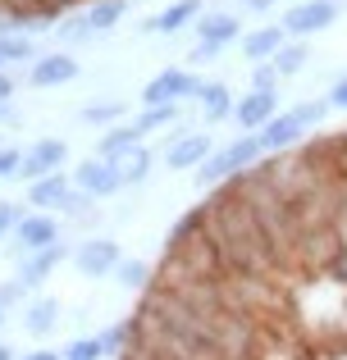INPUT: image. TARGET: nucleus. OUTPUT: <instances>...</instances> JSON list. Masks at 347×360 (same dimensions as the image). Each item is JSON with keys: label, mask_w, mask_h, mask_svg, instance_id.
<instances>
[{"label": "nucleus", "mask_w": 347, "mask_h": 360, "mask_svg": "<svg viewBox=\"0 0 347 360\" xmlns=\"http://www.w3.org/2000/svg\"><path fill=\"white\" fill-rule=\"evenodd\" d=\"M137 141H146V137L133 128V119H124V123H115V128H101V132H96V141H92V155H101V160H110V165H115V160L128 155Z\"/></svg>", "instance_id": "nucleus-20"}, {"label": "nucleus", "mask_w": 347, "mask_h": 360, "mask_svg": "<svg viewBox=\"0 0 347 360\" xmlns=\"http://www.w3.org/2000/svg\"><path fill=\"white\" fill-rule=\"evenodd\" d=\"M119 260H124V246H119L115 238H106V233H92V238L73 242V255H69V264L82 274V278H92V283L110 278V274L119 269Z\"/></svg>", "instance_id": "nucleus-5"}, {"label": "nucleus", "mask_w": 347, "mask_h": 360, "mask_svg": "<svg viewBox=\"0 0 347 360\" xmlns=\"http://www.w3.org/2000/svg\"><path fill=\"white\" fill-rule=\"evenodd\" d=\"M260 160H265L260 137H256V132H238L233 141H220V146H215L210 155L192 169V178H196V187H206V192H210V187L229 183L233 174H247L251 165H260Z\"/></svg>", "instance_id": "nucleus-1"}, {"label": "nucleus", "mask_w": 347, "mask_h": 360, "mask_svg": "<svg viewBox=\"0 0 347 360\" xmlns=\"http://www.w3.org/2000/svg\"><path fill=\"white\" fill-rule=\"evenodd\" d=\"M51 37L60 41V51H82V46H92V41H101L96 32H92V23H87V14H64V18H55V27H51Z\"/></svg>", "instance_id": "nucleus-23"}, {"label": "nucleus", "mask_w": 347, "mask_h": 360, "mask_svg": "<svg viewBox=\"0 0 347 360\" xmlns=\"http://www.w3.org/2000/svg\"><path fill=\"white\" fill-rule=\"evenodd\" d=\"M192 37L206 41V46H215V51H229V46H238V37H242V14L238 9H206V14L192 23Z\"/></svg>", "instance_id": "nucleus-13"}, {"label": "nucleus", "mask_w": 347, "mask_h": 360, "mask_svg": "<svg viewBox=\"0 0 347 360\" xmlns=\"http://www.w3.org/2000/svg\"><path fill=\"white\" fill-rule=\"evenodd\" d=\"M37 55H42V51H37V37H23V32H18V37H0V60H5V69H14V64L27 69Z\"/></svg>", "instance_id": "nucleus-28"}, {"label": "nucleus", "mask_w": 347, "mask_h": 360, "mask_svg": "<svg viewBox=\"0 0 347 360\" xmlns=\"http://www.w3.org/2000/svg\"><path fill=\"white\" fill-rule=\"evenodd\" d=\"M69 255H73V242H69V238L42 246V251H18V255H14V278H23L32 292H42L46 283H51V274L60 269Z\"/></svg>", "instance_id": "nucleus-6"}, {"label": "nucleus", "mask_w": 347, "mask_h": 360, "mask_svg": "<svg viewBox=\"0 0 347 360\" xmlns=\"http://www.w3.org/2000/svg\"><path fill=\"white\" fill-rule=\"evenodd\" d=\"M288 115L302 123L306 132H320L324 119H329V101L324 96H306V101H297V105H288Z\"/></svg>", "instance_id": "nucleus-29"}, {"label": "nucleus", "mask_w": 347, "mask_h": 360, "mask_svg": "<svg viewBox=\"0 0 347 360\" xmlns=\"http://www.w3.org/2000/svg\"><path fill=\"white\" fill-rule=\"evenodd\" d=\"M0 328H5V310H0Z\"/></svg>", "instance_id": "nucleus-44"}, {"label": "nucleus", "mask_w": 347, "mask_h": 360, "mask_svg": "<svg viewBox=\"0 0 347 360\" xmlns=\"http://www.w3.org/2000/svg\"><path fill=\"white\" fill-rule=\"evenodd\" d=\"M78 73L82 69H78V55H73V51H42L32 64H27L23 82L32 91H55V87H69Z\"/></svg>", "instance_id": "nucleus-7"}, {"label": "nucleus", "mask_w": 347, "mask_h": 360, "mask_svg": "<svg viewBox=\"0 0 347 360\" xmlns=\"http://www.w3.org/2000/svg\"><path fill=\"white\" fill-rule=\"evenodd\" d=\"M206 14V0H170L160 14L142 18L137 32L142 37H178V32H192V23Z\"/></svg>", "instance_id": "nucleus-11"}, {"label": "nucleus", "mask_w": 347, "mask_h": 360, "mask_svg": "<svg viewBox=\"0 0 347 360\" xmlns=\"http://www.w3.org/2000/svg\"><path fill=\"white\" fill-rule=\"evenodd\" d=\"M18 319H23L27 338H51L55 328H60V319H64V306L51 297V292H32V297L23 301V310H18Z\"/></svg>", "instance_id": "nucleus-14"}, {"label": "nucleus", "mask_w": 347, "mask_h": 360, "mask_svg": "<svg viewBox=\"0 0 347 360\" xmlns=\"http://www.w3.org/2000/svg\"><path fill=\"white\" fill-rule=\"evenodd\" d=\"M187 115V105H142L133 115V128L142 132V137H165L170 128H178Z\"/></svg>", "instance_id": "nucleus-22"}, {"label": "nucleus", "mask_w": 347, "mask_h": 360, "mask_svg": "<svg viewBox=\"0 0 347 360\" xmlns=\"http://www.w3.org/2000/svg\"><path fill=\"white\" fill-rule=\"evenodd\" d=\"M201 87H206V78L196 69H187V64H170V69H160L142 87V105H196Z\"/></svg>", "instance_id": "nucleus-3"}, {"label": "nucleus", "mask_w": 347, "mask_h": 360, "mask_svg": "<svg viewBox=\"0 0 347 360\" xmlns=\"http://www.w3.org/2000/svg\"><path fill=\"white\" fill-rule=\"evenodd\" d=\"M110 278L119 283V292H133V297H142V292L156 283V269L142 260V255H124V260H119V269L110 274Z\"/></svg>", "instance_id": "nucleus-24"}, {"label": "nucleus", "mask_w": 347, "mask_h": 360, "mask_svg": "<svg viewBox=\"0 0 347 360\" xmlns=\"http://www.w3.org/2000/svg\"><path fill=\"white\" fill-rule=\"evenodd\" d=\"M82 123V128H115V123H124L128 119V101H119V96H92V101H82L78 105V115H73Z\"/></svg>", "instance_id": "nucleus-21"}, {"label": "nucleus", "mask_w": 347, "mask_h": 360, "mask_svg": "<svg viewBox=\"0 0 347 360\" xmlns=\"http://www.w3.org/2000/svg\"><path fill=\"white\" fill-rule=\"evenodd\" d=\"M18 123H23V119H18V110H14V101H0V128H5V132H14V128H18Z\"/></svg>", "instance_id": "nucleus-39"}, {"label": "nucleus", "mask_w": 347, "mask_h": 360, "mask_svg": "<svg viewBox=\"0 0 347 360\" xmlns=\"http://www.w3.org/2000/svg\"><path fill=\"white\" fill-rule=\"evenodd\" d=\"M60 356L64 360H101V347H96V338H92V333H82V338H69Z\"/></svg>", "instance_id": "nucleus-33"}, {"label": "nucleus", "mask_w": 347, "mask_h": 360, "mask_svg": "<svg viewBox=\"0 0 347 360\" xmlns=\"http://www.w3.org/2000/svg\"><path fill=\"white\" fill-rule=\"evenodd\" d=\"M160 165V155H156V146H146V141H137L128 155H119L115 160V169H119V183H124V192H137L142 183H151V169Z\"/></svg>", "instance_id": "nucleus-18"}, {"label": "nucleus", "mask_w": 347, "mask_h": 360, "mask_svg": "<svg viewBox=\"0 0 347 360\" xmlns=\"http://www.w3.org/2000/svg\"><path fill=\"white\" fill-rule=\"evenodd\" d=\"M73 187L78 192H87L92 201H115V196H124V183H119V169L110 165V160H101V155H87V160H78L73 165Z\"/></svg>", "instance_id": "nucleus-8"}, {"label": "nucleus", "mask_w": 347, "mask_h": 360, "mask_svg": "<svg viewBox=\"0 0 347 360\" xmlns=\"http://www.w3.org/2000/svg\"><path fill=\"white\" fill-rule=\"evenodd\" d=\"M27 297H32V288H27L23 278H14V274L0 283V310H5V315H9V310H23Z\"/></svg>", "instance_id": "nucleus-30"}, {"label": "nucleus", "mask_w": 347, "mask_h": 360, "mask_svg": "<svg viewBox=\"0 0 347 360\" xmlns=\"http://www.w3.org/2000/svg\"><path fill=\"white\" fill-rule=\"evenodd\" d=\"M0 246H5V242H0Z\"/></svg>", "instance_id": "nucleus-45"}, {"label": "nucleus", "mask_w": 347, "mask_h": 360, "mask_svg": "<svg viewBox=\"0 0 347 360\" xmlns=\"http://www.w3.org/2000/svg\"><path fill=\"white\" fill-rule=\"evenodd\" d=\"M284 41H288L284 23H260V27H251V32L238 37V51L247 55V64H265V60H275V55H279V46H284Z\"/></svg>", "instance_id": "nucleus-17"}, {"label": "nucleus", "mask_w": 347, "mask_h": 360, "mask_svg": "<svg viewBox=\"0 0 347 360\" xmlns=\"http://www.w3.org/2000/svg\"><path fill=\"white\" fill-rule=\"evenodd\" d=\"M339 18H343V0H293V5H284L279 23H284L288 37H297V41H311V37L329 32Z\"/></svg>", "instance_id": "nucleus-4"}, {"label": "nucleus", "mask_w": 347, "mask_h": 360, "mask_svg": "<svg viewBox=\"0 0 347 360\" xmlns=\"http://www.w3.org/2000/svg\"><path fill=\"white\" fill-rule=\"evenodd\" d=\"M279 110H284L279 91H251V87H247L238 101H233V119H229V123H233L238 132H260L270 119L279 115Z\"/></svg>", "instance_id": "nucleus-12"}, {"label": "nucleus", "mask_w": 347, "mask_h": 360, "mask_svg": "<svg viewBox=\"0 0 347 360\" xmlns=\"http://www.w3.org/2000/svg\"><path fill=\"white\" fill-rule=\"evenodd\" d=\"M23 187H27V210L60 214L64 196L73 192V178H69V169H60V174H46V178H37V183H23Z\"/></svg>", "instance_id": "nucleus-16"}, {"label": "nucleus", "mask_w": 347, "mask_h": 360, "mask_svg": "<svg viewBox=\"0 0 347 360\" xmlns=\"http://www.w3.org/2000/svg\"><path fill=\"white\" fill-rule=\"evenodd\" d=\"M233 87L229 82H206L201 96H196V115H201V128H215V123H229L233 119Z\"/></svg>", "instance_id": "nucleus-19"}, {"label": "nucleus", "mask_w": 347, "mask_h": 360, "mask_svg": "<svg viewBox=\"0 0 347 360\" xmlns=\"http://www.w3.org/2000/svg\"><path fill=\"white\" fill-rule=\"evenodd\" d=\"M92 210H96V201H92L87 192H78V187H73V192L64 196V205H60V219H73V224H78V219H87Z\"/></svg>", "instance_id": "nucleus-32"}, {"label": "nucleus", "mask_w": 347, "mask_h": 360, "mask_svg": "<svg viewBox=\"0 0 347 360\" xmlns=\"http://www.w3.org/2000/svg\"><path fill=\"white\" fill-rule=\"evenodd\" d=\"M324 360H347V342H343V347H329V352H324Z\"/></svg>", "instance_id": "nucleus-42"}, {"label": "nucleus", "mask_w": 347, "mask_h": 360, "mask_svg": "<svg viewBox=\"0 0 347 360\" xmlns=\"http://www.w3.org/2000/svg\"><path fill=\"white\" fill-rule=\"evenodd\" d=\"M270 64L279 69V78H284V82H288V78H297V73L311 64V41H297V37H288V41L279 46V55H275Z\"/></svg>", "instance_id": "nucleus-26"}, {"label": "nucleus", "mask_w": 347, "mask_h": 360, "mask_svg": "<svg viewBox=\"0 0 347 360\" xmlns=\"http://www.w3.org/2000/svg\"><path fill=\"white\" fill-rule=\"evenodd\" d=\"M242 14H251V18H270L275 9H284V0H242Z\"/></svg>", "instance_id": "nucleus-37"}, {"label": "nucleus", "mask_w": 347, "mask_h": 360, "mask_svg": "<svg viewBox=\"0 0 347 360\" xmlns=\"http://www.w3.org/2000/svg\"><path fill=\"white\" fill-rule=\"evenodd\" d=\"M64 229H60V214H46V210H23L14 224V233H9V246L18 251H42V246L60 242Z\"/></svg>", "instance_id": "nucleus-10"}, {"label": "nucleus", "mask_w": 347, "mask_h": 360, "mask_svg": "<svg viewBox=\"0 0 347 360\" xmlns=\"http://www.w3.org/2000/svg\"><path fill=\"white\" fill-rule=\"evenodd\" d=\"M69 141L64 137H37L32 146H23V165H18V183H37L46 174H60L69 165Z\"/></svg>", "instance_id": "nucleus-9"}, {"label": "nucleus", "mask_w": 347, "mask_h": 360, "mask_svg": "<svg viewBox=\"0 0 347 360\" xmlns=\"http://www.w3.org/2000/svg\"><path fill=\"white\" fill-rule=\"evenodd\" d=\"M215 146H220V141L210 137V128H187V123H178V128H170L160 137L156 155H160V165L170 169V174H192Z\"/></svg>", "instance_id": "nucleus-2"}, {"label": "nucleus", "mask_w": 347, "mask_h": 360, "mask_svg": "<svg viewBox=\"0 0 347 360\" xmlns=\"http://www.w3.org/2000/svg\"><path fill=\"white\" fill-rule=\"evenodd\" d=\"M96 338V347H101V360H119L133 347V319H119V324H106L101 333H92Z\"/></svg>", "instance_id": "nucleus-27"}, {"label": "nucleus", "mask_w": 347, "mask_h": 360, "mask_svg": "<svg viewBox=\"0 0 347 360\" xmlns=\"http://www.w3.org/2000/svg\"><path fill=\"white\" fill-rule=\"evenodd\" d=\"M119 360H174V356H165V352H156V347H146V342H137V338H133V347H128Z\"/></svg>", "instance_id": "nucleus-38"}, {"label": "nucleus", "mask_w": 347, "mask_h": 360, "mask_svg": "<svg viewBox=\"0 0 347 360\" xmlns=\"http://www.w3.org/2000/svg\"><path fill=\"white\" fill-rule=\"evenodd\" d=\"M0 360H18V352H14V347L5 342V338H0Z\"/></svg>", "instance_id": "nucleus-43"}, {"label": "nucleus", "mask_w": 347, "mask_h": 360, "mask_svg": "<svg viewBox=\"0 0 347 360\" xmlns=\"http://www.w3.org/2000/svg\"><path fill=\"white\" fill-rule=\"evenodd\" d=\"M23 210L27 205H18V201H0V242H9V233H14V224H18Z\"/></svg>", "instance_id": "nucleus-34"}, {"label": "nucleus", "mask_w": 347, "mask_h": 360, "mask_svg": "<svg viewBox=\"0 0 347 360\" xmlns=\"http://www.w3.org/2000/svg\"><path fill=\"white\" fill-rule=\"evenodd\" d=\"M247 87H251V91H279V87H284V78H279V69L265 60V64H251Z\"/></svg>", "instance_id": "nucleus-31"}, {"label": "nucleus", "mask_w": 347, "mask_h": 360, "mask_svg": "<svg viewBox=\"0 0 347 360\" xmlns=\"http://www.w3.org/2000/svg\"><path fill=\"white\" fill-rule=\"evenodd\" d=\"M324 101H329V110H343V115H347V69L334 78V87L324 91Z\"/></svg>", "instance_id": "nucleus-36"}, {"label": "nucleus", "mask_w": 347, "mask_h": 360, "mask_svg": "<svg viewBox=\"0 0 347 360\" xmlns=\"http://www.w3.org/2000/svg\"><path fill=\"white\" fill-rule=\"evenodd\" d=\"M82 14H87V23H92V32H96V37H110L128 18V0H92Z\"/></svg>", "instance_id": "nucleus-25"}, {"label": "nucleus", "mask_w": 347, "mask_h": 360, "mask_svg": "<svg viewBox=\"0 0 347 360\" xmlns=\"http://www.w3.org/2000/svg\"><path fill=\"white\" fill-rule=\"evenodd\" d=\"M18 360H64V356L55 352V347H32V352H23Z\"/></svg>", "instance_id": "nucleus-40"}, {"label": "nucleus", "mask_w": 347, "mask_h": 360, "mask_svg": "<svg viewBox=\"0 0 347 360\" xmlns=\"http://www.w3.org/2000/svg\"><path fill=\"white\" fill-rule=\"evenodd\" d=\"M256 137H260V146H265V155H284V150H297L306 137H311V132H306L302 123L288 115V110H279V115L270 119L265 128L256 132Z\"/></svg>", "instance_id": "nucleus-15"}, {"label": "nucleus", "mask_w": 347, "mask_h": 360, "mask_svg": "<svg viewBox=\"0 0 347 360\" xmlns=\"http://www.w3.org/2000/svg\"><path fill=\"white\" fill-rule=\"evenodd\" d=\"M224 51H215V46H206V41H196L192 51H187V69H201V64H215Z\"/></svg>", "instance_id": "nucleus-35"}, {"label": "nucleus", "mask_w": 347, "mask_h": 360, "mask_svg": "<svg viewBox=\"0 0 347 360\" xmlns=\"http://www.w3.org/2000/svg\"><path fill=\"white\" fill-rule=\"evenodd\" d=\"M14 91H18V82H14V73H0V101H14Z\"/></svg>", "instance_id": "nucleus-41"}]
</instances>
